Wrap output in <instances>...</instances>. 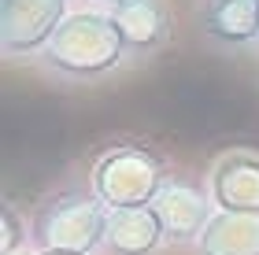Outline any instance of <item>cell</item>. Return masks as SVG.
Wrapping results in <instances>:
<instances>
[{
  "label": "cell",
  "instance_id": "obj_8",
  "mask_svg": "<svg viewBox=\"0 0 259 255\" xmlns=\"http://www.w3.org/2000/svg\"><path fill=\"white\" fill-rule=\"evenodd\" d=\"M167 233L156 207H122L108 215V233H104L108 255H159Z\"/></svg>",
  "mask_w": 259,
  "mask_h": 255
},
{
  "label": "cell",
  "instance_id": "obj_13",
  "mask_svg": "<svg viewBox=\"0 0 259 255\" xmlns=\"http://www.w3.org/2000/svg\"><path fill=\"white\" fill-rule=\"evenodd\" d=\"M97 4H108V8H119V4H126V0H97Z\"/></svg>",
  "mask_w": 259,
  "mask_h": 255
},
{
  "label": "cell",
  "instance_id": "obj_2",
  "mask_svg": "<svg viewBox=\"0 0 259 255\" xmlns=\"http://www.w3.org/2000/svg\"><path fill=\"white\" fill-rule=\"evenodd\" d=\"M108 207L97 192L85 189H60L33 207L30 215V240L33 251H100L108 233Z\"/></svg>",
  "mask_w": 259,
  "mask_h": 255
},
{
  "label": "cell",
  "instance_id": "obj_5",
  "mask_svg": "<svg viewBox=\"0 0 259 255\" xmlns=\"http://www.w3.org/2000/svg\"><path fill=\"white\" fill-rule=\"evenodd\" d=\"M152 207H156L163 222L167 244H196L211 222V215L219 211L211 192L204 185H196L193 178H185V174H170V181L163 185V192L156 196Z\"/></svg>",
  "mask_w": 259,
  "mask_h": 255
},
{
  "label": "cell",
  "instance_id": "obj_4",
  "mask_svg": "<svg viewBox=\"0 0 259 255\" xmlns=\"http://www.w3.org/2000/svg\"><path fill=\"white\" fill-rule=\"evenodd\" d=\"M67 15V0H0V52L8 60L41 56Z\"/></svg>",
  "mask_w": 259,
  "mask_h": 255
},
{
  "label": "cell",
  "instance_id": "obj_7",
  "mask_svg": "<svg viewBox=\"0 0 259 255\" xmlns=\"http://www.w3.org/2000/svg\"><path fill=\"white\" fill-rule=\"evenodd\" d=\"M200 33L215 48H248L259 44V0H204L196 11Z\"/></svg>",
  "mask_w": 259,
  "mask_h": 255
},
{
  "label": "cell",
  "instance_id": "obj_12",
  "mask_svg": "<svg viewBox=\"0 0 259 255\" xmlns=\"http://www.w3.org/2000/svg\"><path fill=\"white\" fill-rule=\"evenodd\" d=\"M33 255H85V251H33Z\"/></svg>",
  "mask_w": 259,
  "mask_h": 255
},
{
  "label": "cell",
  "instance_id": "obj_3",
  "mask_svg": "<svg viewBox=\"0 0 259 255\" xmlns=\"http://www.w3.org/2000/svg\"><path fill=\"white\" fill-rule=\"evenodd\" d=\"M89 181L108 211H122V207H152L163 185L170 181V170L148 144H115L93 163Z\"/></svg>",
  "mask_w": 259,
  "mask_h": 255
},
{
  "label": "cell",
  "instance_id": "obj_6",
  "mask_svg": "<svg viewBox=\"0 0 259 255\" xmlns=\"http://www.w3.org/2000/svg\"><path fill=\"white\" fill-rule=\"evenodd\" d=\"M207 192L219 211L230 215H259V156L230 152L207 174Z\"/></svg>",
  "mask_w": 259,
  "mask_h": 255
},
{
  "label": "cell",
  "instance_id": "obj_9",
  "mask_svg": "<svg viewBox=\"0 0 259 255\" xmlns=\"http://www.w3.org/2000/svg\"><path fill=\"white\" fill-rule=\"evenodd\" d=\"M111 15L126 37L130 56H152L170 37V15L163 0H126V4L111 8Z\"/></svg>",
  "mask_w": 259,
  "mask_h": 255
},
{
  "label": "cell",
  "instance_id": "obj_11",
  "mask_svg": "<svg viewBox=\"0 0 259 255\" xmlns=\"http://www.w3.org/2000/svg\"><path fill=\"white\" fill-rule=\"evenodd\" d=\"M26 248H33L30 218L22 222V215L11 203H0V255H22Z\"/></svg>",
  "mask_w": 259,
  "mask_h": 255
},
{
  "label": "cell",
  "instance_id": "obj_10",
  "mask_svg": "<svg viewBox=\"0 0 259 255\" xmlns=\"http://www.w3.org/2000/svg\"><path fill=\"white\" fill-rule=\"evenodd\" d=\"M196 255H259V215L215 211L196 240Z\"/></svg>",
  "mask_w": 259,
  "mask_h": 255
},
{
  "label": "cell",
  "instance_id": "obj_1",
  "mask_svg": "<svg viewBox=\"0 0 259 255\" xmlns=\"http://www.w3.org/2000/svg\"><path fill=\"white\" fill-rule=\"evenodd\" d=\"M130 56L126 37L119 30L111 11H70L60 22V30L52 33V41L45 44V52L37 60L45 63V71L60 82L89 85L108 78L115 67Z\"/></svg>",
  "mask_w": 259,
  "mask_h": 255
}]
</instances>
